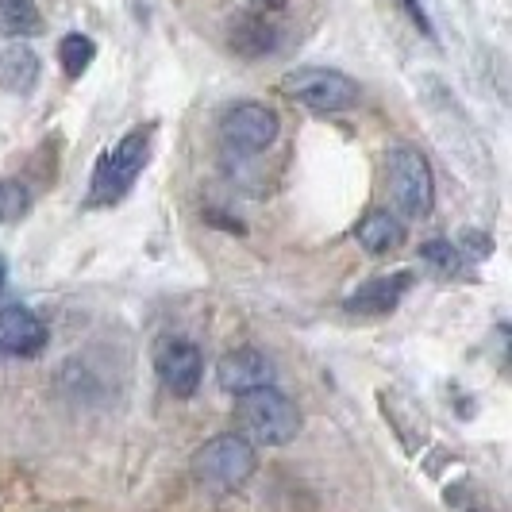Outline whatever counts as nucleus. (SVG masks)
<instances>
[{
	"label": "nucleus",
	"instance_id": "nucleus-1",
	"mask_svg": "<svg viewBox=\"0 0 512 512\" xmlns=\"http://www.w3.org/2000/svg\"><path fill=\"white\" fill-rule=\"evenodd\" d=\"M235 420L255 443H266V447H282L301 432V409L293 405V397H285L274 385L235 397Z\"/></svg>",
	"mask_w": 512,
	"mask_h": 512
},
{
	"label": "nucleus",
	"instance_id": "nucleus-20",
	"mask_svg": "<svg viewBox=\"0 0 512 512\" xmlns=\"http://www.w3.org/2000/svg\"><path fill=\"white\" fill-rule=\"evenodd\" d=\"M0 285H4V258H0Z\"/></svg>",
	"mask_w": 512,
	"mask_h": 512
},
{
	"label": "nucleus",
	"instance_id": "nucleus-12",
	"mask_svg": "<svg viewBox=\"0 0 512 512\" xmlns=\"http://www.w3.org/2000/svg\"><path fill=\"white\" fill-rule=\"evenodd\" d=\"M359 243L370 255H389V251H397L405 243V228L389 212H370L359 224Z\"/></svg>",
	"mask_w": 512,
	"mask_h": 512
},
{
	"label": "nucleus",
	"instance_id": "nucleus-8",
	"mask_svg": "<svg viewBox=\"0 0 512 512\" xmlns=\"http://www.w3.org/2000/svg\"><path fill=\"white\" fill-rule=\"evenodd\" d=\"M201 370H205V362H201V351L193 343L170 339L158 347V378L174 397H193L201 385Z\"/></svg>",
	"mask_w": 512,
	"mask_h": 512
},
{
	"label": "nucleus",
	"instance_id": "nucleus-10",
	"mask_svg": "<svg viewBox=\"0 0 512 512\" xmlns=\"http://www.w3.org/2000/svg\"><path fill=\"white\" fill-rule=\"evenodd\" d=\"M409 285H412L409 274L374 278V282H366L355 289V297L347 301V308L359 312V316H385V312H393V308L401 305V297L409 293Z\"/></svg>",
	"mask_w": 512,
	"mask_h": 512
},
{
	"label": "nucleus",
	"instance_id": "nucleus-16",
	"mask_svg": "<svg viewBox=\"0 0 512 512\" xmlns=\"http://www.w3.org/2000/svg\"><path fill=\"white\" fill-rule=\"evenodd\" d=\"M420 255L428 258V262H436L439 274H459V266H462V258L451 251V243H428Z\"/></svg>",
	"mask_w": 512,
	"mask_h": 512
},
{
	"label": "nucleus",
	"instance_id": "nucleus-15",
	"mask_svg": "<svg viewBox=\"0 0 512 512\" xmlns=\"http://www.w3.org/2000/svg\"><path fill=\"white\" fill-rule=\"evenodd\" d=\"M27 205H31L27 185H20V181H0V220H4V224L24 220Z\"/></svg>",
	"mask_w": 512,
	"mask_h": 512
},
{
	"label": "nucleus",
	"instance_id": "nucleus-6",
	"mask_svg": "<svg viewBox=\"0 0 512 512\" xmlns=\"http://www.w3.org/2000/svg\"><path fill=\"white\" fill-rule=\"evenodd\" d=\"M220 135L235 154H262L278 139V116L266 104L243 101L224 112Z\"/></svg>",
	"mask_w": 512,
	"mask_h": 512
},
{
	"label": "nucleus",
	"instance_id": "nucleus-9",
	"mask_svg": "<svg viewBox=\"0 0 512 512\" xmlns=\"http://www.w3.org/2000/svg\"><path fill=\"white\" fill-rule=\"evenodd\" d=\"M47 347V328L43 320L24 305L0 308V351L16 355V359H31Z\"/></svg>",
	"mask_w": 512,
	"mask_h": 512
},
{
	"label": "nucleus",
	"instance_id": "nucleus-13",
	"mask_svg": "<svg viewBox=\"0 0 512 512\" xmlns=\"http://www.w3.org/2000/svg\"><path fill=\"white\" fill-rule=\"evenodd\" d=\"M43 31V12L35 0H0V35L8 39H27Z\"/></svg>",
	"mask_w": 512,
	"mask_h": 512
},
{
	"label": "nucleus",
	"instance_id": "nucleus-2",
	"mask_svg": "<svg viewBox=\"0 0 512 512\" xmlns=\"http://www.w3.org/2000/svg\"><path fill=\"white\" fill-rule=\"evenodd\" d=\"M385 197L405 220H420L436 205V181L428 158L412 147H397L385 158Z\"/></svg>",
	"mask_w": 512,
	"mask_h": 512
},
{
	"label": "nucleus",
	"instance_id": "nucleus-11",
	"mask_svg": "<svg viewBox=\"0 0 512 512\" xmlns=\"http://www.w3.org/2000/svg\"><path fill=\"white\" fill-rule=\"evenodd\" d=\"M35 81H39V54L31 47L12 43V47L0 51V89L27 97L35 89Z\"/></svg>",
	"mask_w": 512,
	"mask_h": 512
},
{
	"label": "nucleus",
	"instance_id": "nucleus-14",
	"mask_svg": "<svg viewBox=\"0 0 512 512\" xmlns=\"http://www.w3.org/2000/svg\"><path fill=\"white\" fill-rule=\"evenodd\" d=\"M93 58H97V43L89 39V35H66L62 43H58V62H62V70L66 77H81L89 66H93Z\"/></svg>",
	"mask_w": 512,
	"mask_h": 512
},
{
	"label": "nucleus",
	"instance_id": "nucleus-7",
	"mask_svg": "<svg viewBox=\"0 0 512 512\" xmlns=\"http://www.w3.org/2000/svg\"><path fill=\"white\" fill-rule=\"evenodd\" d=\"M216 382H220V389H228L231 397H243L251 389L274 385V362L255 347H235L216 366Z\"/></svg>",
	"mask_w": 512,
	"mask_h": 512
},
{
	"label": "nucleus",
	"instance_id": "nucleus-5",
	"mask_svg": "<svg viewBox=\"0 0 512 512\" xmlns=\"http://www.w3.org/2000/svg\"><path fill=\"white\" fill-rule=\"evenodd\" d=\"M282 93L312 112H343L359 101V85L328 66H301L282 77Z\"/></svg>",
	"mask_w": 512,
	"mask_h": 512
},
{
	"label": "nucleus",
	"instance_id": "nucleus-18",
	"mask_svg": "<svg viewBox=\"0 0 512 512\" xmlns=\"http://www.w3.org/2000/svg\"><path fill=\"white\" fill-rule=\"evenodd\" d=\"M405 4V12L412 16V24L420 27L424 35H432V24H428V16H424V8H420V0H401Z\"/></svg>",
	"mask_w": 512,
	"mask_h": 512
},
{
	"label": "nucleus",
	"instance_id": "nucleus-4",
	"mask_svg": "<svg viewBox=\"0 0 512 512\" xmlns=\"http://www.w3.org/2000/svg\"><path fill=\"white\" fill-rule=\"evenodd\" d=\"M193 470H197V478L212 489H239L255 474V443L247 436H235V432L212 436L205 447L197 451Z\"/></svg>",
	"mask_w": 512,
	"mask_h": 512
},
{
	"label": "nucleus",
	"instance_id": "nucleus-19",
	"mask_svg": "<svg viewBox=\"0 0 512 512\" xmlns=\"http://www.w3.org/2000/svg\"><path fill=\"white\" fill-rule=\"evenodd\" d=\"M255 4H266V8H282L285 0H255Z\"/></svg>",
	"mask_w": 512,
	"mask_h": 512
},
{
	"label": "nucleus",
	"instance_id": "nucleus-3",
	"mask_svg": "<svg viewBox=\"0 0 512 512\" xmlns=\"http://www.w3.org/2000/svg\"><path fill=\"white\" fill-rule=\"evenodd\" d=\"M147 158H151V131H131V135H124L112 151H104L101 158H97V170H93L89 205H97V208L116 205L131 185H135V178L143 174Z\"/></svg>",
	"mask_w": 512,
	"mask_h": 512
},
{
	"label": "nucleus",
	"instance_id": "nucleus-17",
	"mask_svg": "<svg viewBox=\"0 0 512 512\" xmlns=\"http://www.w3.org/2000/svg\"><path fill=\"white\" fill-rule=\"evenodd\" d=\"M447 505H451V512H489V509H482L470 493H447Z\"/></svg>",
	"mask_w": 512,
	"mask_h": 512
}]
</instances>
